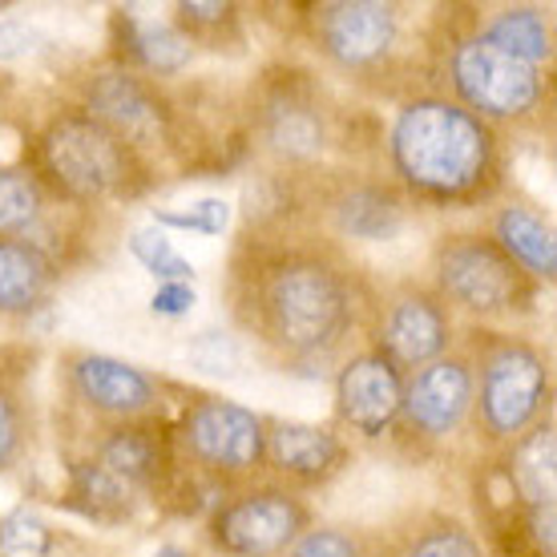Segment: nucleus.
I'll return each instance as SVG.
<instances>
[{"label":"nucleus","mask_w":557,"mask_h":557,"mask_svg":"<svg viewBox=\"0 0 557 557\" xmlns=\"http://www.w3.org/2000/svg\"><path fill=\"white\" fill-rule=\"evenodd\" d=\"M223 304L238 332L283 372L320 376L363 332L372 283L344 243L315 226H243L223 275Z\"/></svg>","instance_id":"nucleus-1"},{"label":"nucleus","mask_w":557,"mask_h":557,"mask_svg":"<svg viewBox=\"0 0 557 557\" xmlns=\"http://www.w3.org/2000/svg\"><path fill=\"white\" fill-rule=\"evenodd\" d=\"M388 182L412 207L473 210L502 195L509 153L505 134L441 94L412 89L384 134Z\"/></svg>","instance_id":"nucleus-2"},{"label":"nucleus","mask_w":557,"mask_h":557,"mask_svg":"<svg viewBox=\"0 0 557 557\" xmlns=\"http://www.w3.org/2000/svg\"><path fill=\"white\" fill-rule=\"evenodd\" d=\"M25 166L41 178L53 202L73 210H98L110 202H138L150 195L153 162L150 153L117 138L77 101L57 106L41 126L33 129Z\"/></svg>","instance_id":"nucleus-3"},{"label":"nucleus","mask_w":557,"mask_h":557,"mask_svg":"<svg viewBox=\"0 0 557 557\" xmlns=\"http://www.w3.org/2000/svg\"><path fill=\"white\" fill-rule=\"evenodd\" d=\"M460 13L465 16H436V28L424 37V70L432 73V89L448 94L493 129L549 122L554 110L549 70L502 53L473 28L469 9Z\"/></svg>","instance_id":"nucleus-4"},{"label":"nucleus","mask_w":557,"mask_h":557,"mask_svg":"<svg viewBox=\"0 0 557 557\" xmlns=\"http://www.w3.org/2000/svg\"><path fill=\"white\" fill-rule=\"evenodd\" d=\"M243 134L278 174H307L344 138V113L320 73L292 61L267 65L243 101Z\"/></svg>","instance_id":"nucleus-5"},{"label":"nucleus","mask_w":557,"mask_h":557,"mask_svg":"<svg viewBox=\"0 0 557 557\" xmlns=\"http://www.w3.org/2000/svg\"><path fill=\"white\" fill-rule=\"evenodd\" d=\"M460 348L473 363L469 432L481 453L513 445L537 420L554 417V363L542 344L497 327H473Z\"/></svg>","instance_id":"nucleus-6"},{"label":"nucleus","mask_w":557,"mask_h":557,"mask_svg":"<svg viewBox=\"0 0 557 557\" xmlns=\"http://www.w3.org/2000/svg\"><path fill=\"white\" fill-rule=\"evenodd\" d=\"M174 424L178 465L207 493H231L267 473V417L219 392H190Z\"/></svg>","instance_id":"nucleus-7"},{"label":"nucleus","mask_w":557,"mask_h":557,"mask_svg":"<svg viewBox=\"0 0 557 557\" xmlns=\"http://www.w3.org/2000/svg\"><path fill=\"white\" fill-rule=\"evenodd\" d=\"M429 283L453 315L460 311L476 327L533 315L542 299V283H533L485 231H445L436 238Z\"/></svg>","instance_id":"nucleus-8"},{"label":"nucleus","mask_w":557,"mask_h":557,"mask_svg":"<svg viewBox=\"0 0 557 557\" xmlns=\"http://www.w3.org/2000/svg\"><path fill=\"white\" fill-rule=\"evenodd\" d=\"M299 33L327 70L356 85L417 65L408 53V13L384 0H320L304 4Z\"/></svg>","instance_id":"nucleus-9"},{"label":"nucleus","mask_w":557,"mask_h":557,"mask_svg":"<svg viewBox=\"0 0 557 557\" xmlns=\"http://www.w3.org/2000/svg\"><path fill=\"white\" fill-rule=\"evenodd\" d=\"M292 186L299 223L332 235L335 243H388L412 219V202L384 174L327 166L292 174Z\"/></svg>","instance_id":"nucleus-10"},{"label":"nucleus","mask_w":557,"mask_h":557,"mask_svg":"<svg viewBox=\"0 0 557 557\" xmlns=\"http://www.w3.org/2000/svg\"><path fill=\"white\" fill-rule=\"evenodd\" d=\"M473 420V363L469 351L453 348L441 360L424 363L405 376L400 417L392 429V445L412 460L441 457Z\"/></svg>","instance_id":"nucleus-11"},{"label":"nucleus","mask_w":557,"mask_h":557,"mask_svg":"<svg viewBox=\"0 0 557 557\" xmlns=\"http://www.w3.org/2000/svg\"><path fill=\"white\" fill-rule=\"evenodd\" d=\"M311 525L315 521L304 493L278 481H251L214 497L202 537L223 557H283Z\"/></svg>","instance_id":"nucleus-12"},{"label":"nucleus","mask_w":557,"mask_h":557,"mask_svg":"<svg viewBox=\"0 0 557 557\" xmlns=\"http://www.w3.org/2000/svg\"><path fill=\"white\" fill-rule=\"evenodd\" d=\"M363 335L408 376L457 348V315L432 292V283L400 278L388 287H372Z\"/></svg>","instance_id":"nucleus-13"},{"label":"nucleus","mask_w":557,"mask_h":557,"mask_svg":"<svg viewBox=\"0 0 557 557\" xmlns=\"http://www.w3.org/2000/svg\"><path fill=\"white\" fill-rule=\"evenodd\" d=\"M77 106L94 113L101 126H110L117 138L138 146L141 153L174 146L182 126V110L166 94V85L150 82L134 70H122L113 61L77 85Z\"/></svg>","instance_id":"nucleus-14"},{"label":"nucleus","mask_w":557,"mask_h":557,"mask_svg":"<svg viewBox=\"0 0 557 557\" xmlns=\"http://www.w3.org/2000/svg\"><path fill=\"white\" fill-rule=\"evenodd\" d=\"M82 453L98 460L101 469H110L117 481H126L141 502L162 505L186 476L174 453V424L166 412L122 424H94Z\"/></svg>","instance_id":"nucleus-15"},{"label":"nucleus","mask_w":557,"mask_h":557,"mask_svg":"<svg viewBox=\"0 0 557 557\" xmlns=\"http://www.w3.org/2000/svg\"><path fill=\"white\" fill-rule=\"evenodd\" d=\"M61 380L73 408L94 424H122L166 412L162 380L106 351H65Z\"/></svg>","instance_id":"nucleus-16"},{"label":"nucleus","mask_w":557,"mask_h":557,"mask_svg":"<svg viewBox=\"0 0 557 557\" xmlns=\"http://www.w3.org/2000/svg\"><path fill=\"white\" fill-rule=\"evenodd\" d=\"M405 372L380 348L363 344L335 368V424L360 441H388L400 417Z\"/></svg>","instance_id":"nucleus-17"},{"label":"nucleus","mask_w":557,"mask_h":557,"mask_svg":"<svg viewBox=\"0 0 557 557\" xmlns=\"http://www.w3.org/2000/svg\"><path fill=\"white\" fill-rule=\"evenodd\" d=\"M348 465L351 448L344 432H335L332 424L267 417V473L271 481L307 493V488L332 485Z\"/></svg>","instance_id":"nucleus-18"},{"label":"nucleus","mask_w":557,"mask_h":557,"mask_svg":"<svg viewBox=\"0 0 557 557\" xmlns=\"http://www.w3.org/2000/svg\"><path fill=\"white\" fill-rule=\"evenodd\" d=\"M110 53L113 65L134 70L150 82L182 77L195 61V49L170 21H153L134 9H113L110 16Z\"/></svg>","instance_id":"nucleus-19"},{"label":"nucleus","mask_w":557,"mask_h":557,"mask_svg":"<svg viewBox=\"0 0 557 557\" xmlns=\"http://www.w3.org/2000/svg\"><path fill=\"white\" fill-rule=\"evenodd\" d=\"M372 557H488L469 521L445 509H412L372 533Z\"/></svg>","instance_id":"nucleus-20"},{"label":"nucleus","mask_w":557,"mask_h":557,"mask_svg":"<svg viewBox=\"0 0 557 557\" xmlns=\"http://www.w3.org/2000/svg\"><path fill=\"white\" fill-rule=\"evenodd\" d=\"M61 267L28 238H0V320H33L53 304Z\"/></svg>","instance_id":"nucleus-21"},{"label":"nucleus","mask_w":557,"mask_h":557,"mask_svg":"<svg viewBox=\"0 0 557 557\" xmlns=\"http://www.w3.org/2000/svg\"><path fill=\"white\" fill-rule=\"evenodd\" d=\"M485 235L513 259L533 283H554L557 278V238L554 226L542 210L530 202H502L488 210Z\"/></svg>","instance_id":"nucleus-22"},{"label":"nucleus","mask_w":557,"mask_h":557,"mask_svg":"<svg viewBox=\"0 0 557 557\" xmlns=\"http://www.w3.org/2000/svg\"><path fill=\"white\" fill-rule=\"evenodd\" d=\"M65 505H70L73 513H82L85 521L110 525L113 530V525L134 521L146 502H141L126 481H117L110 469H101L94 457L70 453L65 457Z\"/></svg>","instance_id":"nucleus-23"},{"label":"nucleus","mask_w":557,"mask_h":557,"mask_svg":"<svg viewBox=\"0 0 557 557\" xmlns=\"http://www.w3.org/2000/svg\"><path fill=\"white\" fill-rule=\"evenodd\" d=\"M473 28L502 53L549 70L554 65V16L537 4H502V9H469Z\"/></svg>","instance_id":"nucleus-24"},{"label":"nucleus","mask_w":557,"mask_h":557,"mask_svg":"<svg viewBox=\"0 0 557 557\" xmlns=\"http://www.w3.org/2000/svg\"><path fill=\"white\" fill-rule=\"evenodd\" d=\"M493 457L517 488L525 509L557 502V432L554 417L537 420L530 432H521L513 445L493 448Z\"/></svg>","instance_id":"nucleus-25"},{"label":"nucleus","mask_w":557,"mask_h":557,"mask_svg":"<svg viewBox=\"0 0 557 557\" xmlns=\"http://www.w3.org/2000/svg\"><path fill=\"white\" fill-rule=\"evenodd\" d=\"M16 348L0 351V473L16 469L25 453L33 448V396H28V376H33V351Z\"/></svg>","instance_id":"nucleus-26"},{"label":"nucleus","mask_w":557,"mask_h":557,"mask_svg":"<svg viewBox=\"0 0 557 557\" xmlns=\"http://www.w3.org/2000/svg\"><path fill=\"white\" fill-rule=\"evenodd\" d=\"M57 207L25 162L0 166V238H33Z\"/></svg>","instance_id":"nucleus-27"},{"label":"nucleus","mask_w":557,"mask_h":557,"mask_svg":"<svg viewBox=\"0 0 557 557\" xmlns=\"http://www.w3.org/2000/svg\"><path fill=\"white\" fill-rule=\"evenodd\" d=\"M170 25L190 41V49L243 53V45H247L243 13H238V4H231V0H178Z\"/></svg>","instance_id":"nucleus-28"},{"label":"nucleus","mask_w":557,"mask_h":557,"mask_svg":"<svg viewBox=\"0 0 557 557\" xmlns=\"http://www.w3.org/2000/svg\"><path fill=\"white\" fill-rule=\"evenodd\" d=\"M126 247L158 283H190V278H195V263L170 243L166 231H158L153 223L129 231Z\"/></svg>","instance_id":"nucleus-29"},{"label":"nucleus","mask_w":557,"mask_h":557,"mask_svg":"<svg viewBox=\"0 0 557 557\" xmlns=\"http://www.w3.org/2000/svg\"><path fill=\"white\" fill-rule=\"evenodd\" d=\"M61 537L33 509H13L0 517V557H53Z\"/></svg>","instance_id":"nucleus-30"},{"label":"nucleus","mask_w":557,"mask_h":557,"mask_svg":"<svg viewBox=\"0 0 557 557\" xmlns=\"http://www.w3.org/2000/svg\"><path fill=\"white\" fill-rule=\"evenodd\" d=\"M283 557H372V533L356 525H311Z\"/></svg>","instance_id":"nucleus-31"},{"label":"nucleus","mask_w":557,"mask_h":557,"mask_svg":"<svg viewBox=\"0 0 557 557\" xmlns=\"http://www.w3.org/2000/svg\"><path fill=\"white\" fill-rule=\"evenodd\" d=\"M158 231H195V235H223L231 226V202L223 198H198L190 207H153Z\"/></svg>","instance_id":"nucleus-32"},{"label":"nucleus","mask_w":557,"mask_h":557,"mask_svg":"<svg viewBox=\"0 0 557 557\" xmlns=\"http://www.w3.org/2000/svg\"><path fill=\"white\" fill-rule=\"evenodd\" d=\"M186 356H190V363H195L198 372H210V376H238V368H243L238 339L231 332H219V327L198 332L195 339H190Z\"/></svg>","instance_id":"nucleus-33"},{"label":"nucleus","mask_w":557,"mask_h":557,"mask_svg":"<svg viewBox=\"0 0 557 557\" xmlns=\"http://www.w3.org/2000/svg\"><path fill=\"white\" fill-rule=\"evenodd\" d=\"M45 45V37L25 21H13V16H0V61H21V57H33Z\"/></svg>","instance_id":"nucleus-34"},{"label":"nucleus","mask_w":557,"mask_h":557,"mask_svg":"<svg viewBox=\"0 0 557 557\" xmlns=\"http://www.w3.org/2000/svg\"><path fill=\"white\" fill-rule=\"evenodd\" d=\"M190 307H195V287L190 283H158V292L150 295V311L166 315V320H178Z\"/></svg>","instance_id":"nucleus-35"},{"label":"nucleus","mask_w":557,"mask_h":557,"mask_svg":"<svg viewBox=\"0 0 557 557\" xmlns=\"http://www.w3.org/2000/svg\"><path fill=\"white\" fill-rule=\"evenodd\" d=\"M153 557H198V554H190L186 545H158V549H153Z\"/></svg>","instance_id":"nucleus-36"},{"label":"nucleus","mask_w":557,"mask_h":557,"mask_svg":"<svg viewBox=\"0 0 557 557\" xmlns=\"http://www.w3.org/2000/svg\"><path fill=\"white\" fill-rule=\"evenodd\" d=\"M4 9H9V4H0V13H4Z\"/></svg>","instance_id":"nucleus-37"}]
</instances>
